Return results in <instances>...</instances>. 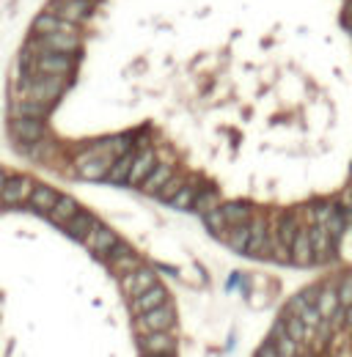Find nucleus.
I'll use <instances>...</instances> for the list:
<instances>
[{
	"label": "nucleus",
	"instance_id": "obj_25",
	"mask_svg": "<svg viewBox=\"0 0 352 357\" xmlns=\"http://www.w3.org/2000/svg\"><path fill=\"white\" fill-rule=\"evenodd\" d=\"M6 178H8V176H6V171H0V190H3V184H6Z\"/></svg>",
	"mask_w": 352,
	"mask_h": 357
},
{
	"label": "nucleus",
	"instance_id": "obj_13",
	"mask_svg": "<svg viewBox=\"0 0 352 357\" xmlns=\"http://www.w3.org/2000/svg\"><path fill=\"white\" fill-rule=\"evenodd\" d=\"M165 303H168V292H165V286L157 283V286H152L149 292H143L141 297L132 300V311H135V316H141V314H149V311H154Z\"/></svg>",
	"mask_w": 352,
	"mask_h": 357
},
{
	"label": "nucleus",
	"instance_id": "obj_12",
	"mask_svg": "<svg viewBox=\"0 0 352 357\" xmlns=\"http://www.w3.org/2000/svg\"><path fill=\"white\" fill-rule=\"evenodd\" d=\"M154 165H157V152H154V149H141V152L135 154V160H132L127 184H130V187H141V181L152 174Z\"/></svg>",
	"mask_w": 352,
	"mask_h": 357
},
{
	"label": "nucleus",
	"instance_id": "obj_8",
	"mask_svg": "<svg viewBox=\"0 0 352 357\" xmlns=\"http://www.w3.org/2000/svg\"><path fill=\"white\" fill-rule=\"evenodd\" d=\"M141 349L149 357H171L176 352V338L168 333H143L141 336Z\"/></svg>",
	"mask_w": 352,
	"mask_h": 357
},
{
	"label": "nucleus",
	"instance_id": "obj_15",
	"mask_svg": "<svg viewBox=\"0 0 352 357\" xmlns=\"http://www.w3.org/2000/svg\"><path fill=\"white\" fill-rule=\"evenodd\" d=\"M58 198H61V192H58V190L39 184V187H33V192H30V198H28V206H30L33 212L50 214V212H52V206L58 203Z\"/></svg>",
	"mask_w": 352,
	"mask_h": 357
},
{
	"label": "nucleus",
	"instance_id": "obj_6",
	"mask_svg": "<svg viewBox=\"0 0 352 357\" xmlns=\"http://www.w3.org/2000/svg\"><path fill=\"white\" fill-rule=\"evenodd\" d=\"M33 187H36V184L28 176H8L6 184H3V190H0V203H3V206H19L22 201L30 198Z\"/></svg>",
	"mask_w": 352,
	"mask_h": 357
},
{
	"label": "nucleus",
	"instance_id": "obj_5",
	"mask_svg": "<svg viewBox=\"0 0 352 357\" xmlns=\"http://www.w3.org/2000/svg\"><path fill=\"white\" fill-rule=\"evenodd\" d=\"M157 283H160V280H157L154 269H149V267H138V269H132L130 275L121 278V289H124V294H127L130 300L141 297L143 292H149V289L157 286Z\"/></svg>",
	"mask_w": 352,
	"mask_h": 357
},
{
	"label": "nucleus",
	"instance_id": "obj_18",
	"mask_svg": "<svg viewBox=\"0 0 352 357\" xmlns=\"http://www.w3.org/2000/svg\"><path fill=\"white\" fill-rule=\"evenodd\" d=\"M52 108H44V105H36V102H17L14 110H11V119H30V121H44L50 116Z\"/></svg>",
	"mask_w": 352,
	"mask_h": 357
},
{
	"label": "nucleus",
	"instance_id": "obj_21",
	"mask_svg": "<svg viewBox=\"0 0 352 357\" xmlns=\"http://www.w3.org/2000/svg\"><path fill=\"white\" fill-rule=\"evenodd\" d=\"M74 212H80L77 201H74V198H69V195H61V198H58V203L52 206L50 217H52V223H58V225H61V223H66V220H69Z\"/></svg>",
	"mask_w": 352,
	"mask_h": 357
},
{
	"label": "nucleus",
	"instance_id": "obj_4",
	"mask_svg": "<svg viewBox=\"0 0 352 357\" xmlns=\"http://www.w3.org/2000/svg\"><path fill=\"white\" fill-rule=\"evenodd\" d=\"M174 325H176V311L171 308V303H165V305H160V308H154V311L138 316V330H141V336H143V333H168Z\"/></svg>",
	"mask_w": 352,
	"mask_h": 357
},
{
	"label": "nucleus",
	"instance_id": "obj_7",
	"mask_svg": "<svg viewBox=\"0 0 352 357\" xmlns=\"http://www.w3.org/2000/svg\"><path fill=\"white\" fill-rule=\"evenodd\" d=\"M116 234L105 225V223H99V220H94V225H91V231H88V236L83 239L85 242V247L94 253V256H99V258H105V253L116 245Z\"/></svg>",
	"mask_w": 352,
	"mask_h": 357
},
{
	"label": "nucleus",
	"instance_id": "obj_3",
	"mask_svg": "<svg viewBox=\"0 0 352 357\" xmlns=\"http://www.w3.org/2000/svg\"><path fill=\"white\" fill-rule=\"evenodd\" d=\"M8 130H11L14 143H19V146H36V143L47 141V135H50L44 121H30V119H11Z\"/></svg>",
	"mask_w": 352,
	"mask_h": 357
},
{
	"label": "nucleus",
	"instance_id": "obj_16",
	"mask_svg": "<svg viewBox=\"0 0 352 357\" xmlns=\"http://www.w3.org/2000/svg\"><path fill=\"white\" fill-rule=\"evenodd\" d=\"M116 160L118 157L105 154V157H94V160H85V163H77L74 168H77V174L83 178H105L110 174V168H113Z\"/></svg>",
	"mask_w": 352,
	"mask_h": 357
},
{
	"label": "nucleus",
	"instance_id": "obj_22",
	"mask_svg": "<svg viewBox=\"0 0 352 357\" xmlns=\"http://www.w3.org/2000/svg\"><path fill=\"white\" fill-rule=\"evenodd\" d=\"M110 264H113V269L118 272V278H124V275H130L132 269L141 267V258H138L135 253H130V256H121V258H116V261H110Z\"/></svg>",
	"mask_w": 352,
	"mask_h": 357
},
{
	"label": "nucleus",
	"instance_id": "obj_23",
	"mask_svg": "<svg viewBox=\"0 0 352 357\" xmlns=\"http://www.w3.org/2000/svg\"><path fill=\"white\" fill-rule=\"evenodd\" d=\"M182 187H185V178L174 176L171 181H168V184H165V187H163V190H160V192H157V198H163V201H171V198H174V195L182 190Z\"/></svg>",
	"mask_w": 352,
	"mask_h": 357
},
{
	"label": "nucleus",
	"instance_id": "obj_2",
	"mask_svg": "<svg viewBox=\"0 0 352 357\" xmlns=\"http://www.w3.org/2000/svg\"><path fill=\"white\" fill-rule=\"evenodd\" d=\"M77 69L72 55H58V52H41L30 66H25L22 72H33V74H50V77H72Z\"/></svg>",
	"mask_w": 352,
	"mask_h": 357
},
{
	"label": "nucleus",
	"instance_id": "obj_17",
	"mask_svg": "<svg viewBox=\"0 0 352 357\" xmlns=\"http://www.w3.org/2000/svg\"><path fill=\"white\" fill-rule=\"evenodd\" d=\"M91 225H94V214L91 212H74L66 223H61V228L69 234V236H74V239H85L88 236V231H91Z\"/></svg>",
	"mask_w": 352,
	"mask_h": 357
},
{
	"label": "nucleus",
	"instance_id": "obj_9",
	"mask_svg": "<svg viewBox=\"0 0 352 357\" xmlns=\"http://www.w3.org/2000/svg\"><path fill=\"white\" fill-rule=\"evenodd\" d=\"M39 44H41V52H58V55H72V58L80 55V39L74 33H52V36L39 39Z\"/></svg>",
	"mask_w": 352,
	"mask_h": 357
},
{
	"label": "nucleus",
	"instance_id": "obj_1",
	"mask_svg": "<svg viewBox=\"0 0 352 357\" xmlns=\"http://www.w3.org/2000/svg\"><path fill=\"white\" fill-rule=\"evenodd\" d=\"M66 83H69V77H50V74L22 72V80L17 85V96L22 102H36V105L52 108L63 96Z\"/></svg>",
	"mask_w": 352,
	"mask_h": 357
},
{
	"label": "nucleus",
	"instance_id": "obj_24",
	"mask_svg": "<svg viewBox=\"0 0 352 357\" xmlns=\"http://www.w3.org/2000/svg\"><path fill=\"white\" fill-rule=\"evenodd\" d=\"M256 357H281V355H278V349H276V347H273V344L267 341L265 347H259V352H256Z\"/></svg>",
	"mask_w": 352,
	"mask_h": 357
},
{
	"label": "nucleus",
	"instance_id": "obj_11",
	"mask_svg": "<svg viewBox=\"0 0 352 357\" xmlns=\"http://www.w3.org/2000/svg\"><path fill=\"white\" fill-rule=\"evenodd\" d=\"M33 33L36 36H52V33H74L77 36V25L74 22H66V19H61V17H55V14H39L36 17V22H33Z\"/></svg>",
	"mask_w": 352,
	"mask_h": 357
},
{
	"label": "nucleus",
	"instance_id": "obj_19",
	"mask_svg": "<svg viewBox=\"0 0 352 357\" xmlns=\"http://www.w3.org/2000/svg\"><path fill=\"white\" fill-rule=\"evenodd\" d=\"M132 160H135V149L127 152V154H121V157L113 163V168H110V174L105 176V181H110V184H127L130 168H132Z\"/></svg>",
	"mask_w": 352,
	"mask_h": 357
},
{
	"label": "nucleus",
	"instance_id": "obj_20",
	"mask_svg": "<svg viewBox=\"0 0 352 357\" xmlns=\"http://www.w3.org/2000/svg\"><path fill=\"white\" fill-rule=\"evenodd\" d=\"M220 203H223V195H220L218 190H204V192L196 198V203H193V212H198L201 217H207L209 212L220 209Z\"/></svg>",
	"mask_w": 352,
	"mask_h": 357
},
{
	"label": "nucleus",
	"instance_id": "obj_10",
	"mask_svg": "<svg viewBox=\"0 0 352 357\" xmlns=\"http://www.w3.org/2000/svg\"><path fill=\"white\" fill-rule=\"evenodd\" d=\"M91 8H94V0H52L50 14H55V17L77 25L85 14H91Z\"/></svg>",
	"mask_w": 352,
	"mask_h": 357
},
{
	"label": "nucleus",
	"instance_id": "obj_14",
	"mask_svg": "<svg viewBox=\"0 0 352 357\" xmlns=\"http://www.w3.org/2000/svg\"><path fill=\"white\" fill-rule=\"evenodd\" d=\"M174 176H176V174H174V165H171V163H157V165L152 168V174L141 181V190H143L146 195H157Z\"/></svg>",
	"mask_w": 352,
	"mask_h": 357
}]
</instances>
